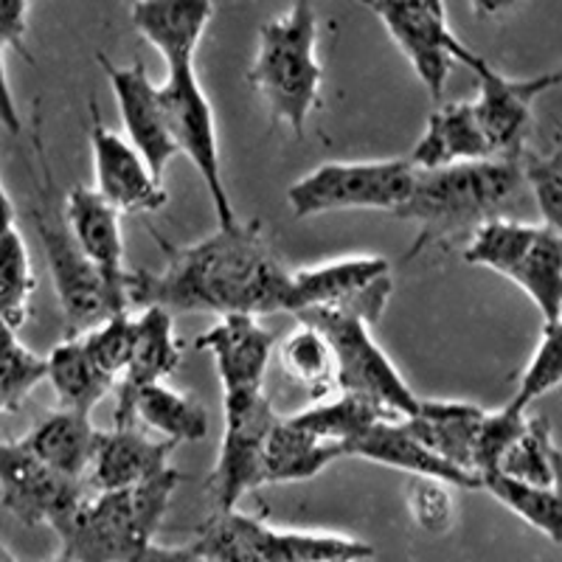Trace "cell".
Here are the masks:
<instances>
[{
    "label": "cell",
    "mask_w": 562,
    "mask_h": 562,
    "mask_svg": "<svg viewBox=\"0 0 562 562\" xmlns=\"http://www.w3.org/2000/svg\"><path fill=\"white\" fill-rule=\"evenodd\" d=\"M135 321V344L130 363L119 380V400H115L113 428H133V396L147 385L164 383L180 366V344L175 338L172 315L160 307H144Z\"/></svg>",
    "instance_id": "ffe728a7"
},
{
    "label": "cell",
    "mask_w": 562,
    "mask_h": 562,
    "mask_svg": "<svg viewBox=\"0 0 562 562\" xmlns=\"http://www.w3.org/2000/svg\"><path fill=\"white\" fill-rule=\"evenodd\" d=\"M346 459H366L374 464L405 470L414 479H436L453 490H481V481L475 475L464 473L459 467L441 461L430 450H425L416 439H411L400 422H380L363 436L351 441L346 450Z\"/></svg>",
    "instance_id": "603a6c76"
},
{
    "label": "cell",
    "mask_w": 562,
    "mask_h": 562,
    "mask_svg": "<svg viewBox=\"0 0 562 562\" xmlns=\"http://www.w3.org/2000/svg\"><path fill=\"white\" fill-rule=\"evenodd\" d=\"M560 324L543 326L540 344H537L535 355H531L529 366L520 374L518 394L512 396L509 403L520 411H529L531 403H537L540 396L554 391L562 380V360H560Z\"/></svg>",
    "instance_id": "8d00e7d4"
},
{
    "label": "cell",
    "mask_w": 562,
    "mask_h": 562,
    "mask_svg": "<svg viewBox=\"0 0 562 562\" xmlns=\"http://www.w3.org/2000/svg\"><path fill=\"white\" fill-rule=\"evenodd\" d=\"M293 419L304 430L318 436V439L329 441V445H338L346 459V450H349V445L358 436H363L366 430L380 425V422H400V416L391 414L383 405L371 403L366 396L340 394L333 403L313 405V408L295 414Z\"/></svg>",
    "instance_id": "f1b7e54d"
},
{
    "label": "cell",
    "mask_w": 562,
    "mask_h": 562,
    "mask_svg": "<svg viewBox=\"0 0 562 562\" xmlns=\"http://www.w3.org/2000/svg\"><path fill=\"white\" fill-rule=\"evenodd\" d=\"M48 374L52 380L54 394H57L59 411H74V414H88L102 403L104 396L113 391V380L104 378L97 366L90 363L88 351H85L82 340H63L52 349V355L45 358Z\"/></svg>",
    "instance_id": "4316f807"
},
{
    "label": "cell",
    "mask_w": 562,
    "mask_h": 562,
    "mask_svg": "<svg viewBox=\"0 0 562 562\" xmlns=\"http://www.w3.org/2000/svg\"><path fill=\"white\" fill-rule=\"evenodd\" d=\"M68 234L82 256L102 273L110 288L127 299V273L124 268V239L119 214L99 198L90 186H74L65 203ZM130 304V301H127Z\"/></svg>",
    "instance_id": "44dd1931"
},
{
    "label": "cell",
    "mask_w": 562,
    "mask_h": 562,
    "mask_svg": "<svg viewBox=\"0 0 562 562\" xmlns=\"http://www.w3.org/2000/svg\"><path fill=\"white\" fill-rule=\"evenodd\" d=\"M29 12H32V7L26 0H0V52L12 48L32 63V54L26 48Z\"/></svg>",
    "instance_id": "ab89813d"
},
{
    "label": "cell",
    "mask_w": 562,
    "mask_h": 562,
    "mask_svg": "<svg viewBox=\"0 0 562 562\" xmlns=\"http://www.w3.org/2000/svg\"><path fill=\"white\" fill-rule=\"evenodd\" d=\"M211 562H369L374 546L329 531H281L245 512H214L194 537Z\"/></svg>",
    "instance_id": "ba28073f"
},
{
    "label": "cell",
    "mask_w": 562,
    "mask_h": 562,
    "mask_svg": "<svg viewBox=\"0 0 562 562\" xmlns=\"http://www.w3.org/2000/svg\"><path fill=\"white\" fill-rule=\"evenodd\" d=\"M340 459H344V450L338 445H329L304 430L293 416H284V419L279 416L265 441L262 481L265 484L307 481Z\"/></svg>",
    "instance_id": "484cf974"
},
{
    "label": "cell",
    "mask_w": 562,
    "mask_h": 562,
    "mask_svg": "<svg viewBox=\"0 0 562 562\" xmlns=\"http://www.w3.org/2000/svg\"><path fill=\"white\" fill-rule=\"evenodd\" d=\"M108 82L119 102L124 130H127V144L144 158L147 169L158 183H164V172L178 158L172 135H169L164 113L158 104V85H153L144 63L135 65H113L108 57H99Z\"/></svg>",
    "instance_id": "e0dca14e"
},
{
    "label": "cell",
    "mask_w": 562,
    "mask_h": 562,
    "mask_svg": "<svg viewBox=\"0 0 562 562\" xmlns=\"http://www.w3.org/2000/svg\"><path fill=\"white\" fill-rule=\"evenodd\" d=\"M481 490H486L492 498L504 504L512 515H518L524 524L546 535L554 546H560V492L531 486L524 481H515L504 473H492L481 479Z\"/></svg>",
    "instance_id": "d6a6232c"
},
{
    "label": "cell",
    "mask_w": 562,
    "mask_h": 562,
    "mask_svg": "<svg viewBox=\"0 0 562 562\" xmlns=\"http://www.w3.org/2000/svg\"><path fill=\"white\" fill-rule=\"evenodd\" d=\"M0 562H18L12 554H9V549L3 543H0Z\"/></svg>",
    "instance_id": "7bdbcfd3"
},
{
    "label": "cell",
    "mask_w": 562,
    "mask_h": 562,
    "mask_svg": "<svg viewBox=\"0 0 562 562\" xmlns=\"http://www.w3.org/2000/svg\"><path fill=\"white\" fill-rule=\"evenodd\" d=\"M464 262L490 268L515 281L543 315V326L560 324L562 313V237L549 225L495 217L473 231Z\"/></svg>",
    "instance_id": "52a82bcc"
},
{
    "label": "cell",
    "mask_w": 562,
    "mask_h": 562,
    "mask_svg": "<svg viewBox=\"0 0 562 562\" xmlns=\"http://www.w3.org/2000/svg\"><path fill=\"white\" fill-rule=\"evenodd\" d=\"M473 74L479 77V99L470 102V108L486 140L490 158L520 160L531 127V104L546 90L560 85V70L529 79H509L492 68L484 57H479L473 63Z\"/></svg>",
    "instance_id": "5bb4252c"
},
{
    "label": "cell",
    "mask_w": 562,
    "mask_h": 562,
    "mask_svg": "<svg viewBox=\"0 0 562 562\" xmlns=\"http://www.w3.org/2000/svg\"><path fill=\"white\" fill-rule=\"evenodd\" d=\"M324 68L318 59V12L299 0L259 29L248 82L262 99L273 124H284L295 138L307 133L318 104Z\"/></svg>",
    "instance_id": "3957f363"
},
{
    "label": "cell",
    "mask_w": 562,
    "mask_h": 562,
    "mask_svg": "<svg viewBox=\"0 0 562 562\" xmlns=\"http://www.w3.org/2000/svg\"><path fill=\"white\" fill-rule=\"evenodd\" d=\"M0 127L9 130L12 135L23 133V124H20L18 104H14L12 88H9L7 65H3V52H0Z\"/></svg>",
    "instance_id": "b9f144b4"
},
{
    "label": "cell",
    "mask_w": 562,
    "mask_h": 562,
    "mask_svg": "<svg viewBox=\"0 0 562 562\" xmlns=\"http://www.w3.org/2000/svg\"><path fill=\"white\" fill-rule=\"evenodd\" d=\"M225 430L217 464L209 479V495L214 512L237 509L239 498L265 486L262 459L265 441L273 430L279 414L265 391L223 394Z\"/></svg>",
    "instance_id": "8fae6325"
},
{
    "label": "cell",
    "mask_w": 562,
    "mask_h": 562,
    "mask_svg": "<svg viewBox=\"0 0 562 562\" xmlns=\"http://www.w3.org/2000/svg\"><path fill=\"white\" fill-rule=\"evenodd\" d=\"M133 562H211L209 557L200 554L192 543L189 546H147Z\"/></svg>",
    "instance_id": "60d3db41"
},
{
    "label": "cell",
    "mask_w": 562,
    "mask_h": 562,
    "mask_svg": "<svg viewBox=\"0 0 562 562\" xmlns=\"http://www.w3.org/2000/svg\"><path fill=\"white\" fill-rule=\"evenodd\" d=\"M498 473L509 475L515 481H524L543 490H557V475H560V450H557L554 434L546 416L526 419L524 434L506 450L501 459Z\"/></svg>",
    "instance_id": "4dcf8cb0"
},
{
    "label": "cell",
    "mask_w": 562,
    "mask_h": 562,
    "mask_svg": "<svg viewBox=\"0 0 562 562\" xmlns=\"http://www.w3.org/2000/svg\"><path fill=\"white\" fill-rule=\"evenodd\" d=\"M416 169L405 158L335 160L313 169L288 189L290 214L299 220L329 211H400Z\"/></svg>",
    "instance_id": "9c48e42d"
},
{
    "label": "cell",
    "mask_w": 562,
    "mask_h": 562,
    "mask_svg": "<svg viewBox=\"0 0 562 562\" xmlns=\"http://www.w3.org/2000/svg\"><path fill=\"white\" fill-rule=\"evenodd\" d=\"M85 351H88L90 363L102 371L104 378H110L113 383H119L130 363V355H133L135 344V321L130 313L113 315L104 324H99L97 329L85 333L82 338Z\"/></svg>",
    "instance_id": "d590c367"
},
{
    "label": "cell",
    "mask_w": 562,
    "mask_h": 562,
    "mask_svg": "<svg viewBox=\"0 0 562 562\" xmlns=\"http://www.w3.org/2000/svg\"><path fill=\"white\" fill-rule=\"evenodd\" d=\"M48 562H74V560H70L68 554H63V551H59V554L54 557V560H48Z\"/></svg>",
    "instance_id": "ee69618b"
},
{
    "label": "cell",
    "mask_w": 562,
    "mask_h": 562,
    "mask_svg": "<svg viewBox=\"0 0 562 562\" xmlns=\"http://www.w3.org/2000/svg\"><path fill=\"white\" fill-rule=\"evenodd\" d=\"M45 374H48L45 358L34 355L18 338V333L0 326V416L20 411L29 394L43 383Z\"/></svg>",
    "instance_id": "836d02e7"
},
{
    "label": "cell",
    "mask_w": 562,
    "mask_h": 562,
    "mask_svg": "<svg viewBox=\"0 0 562 562\" xmlns=\"http://www.w3.org/2000/svg\"><path fill=\"white\" fill-rule=\"evenodd\" d=\"M526 428V411L515 408L506 403L498 411H484V419L479 425V436H475V450H473V470L479 481L484 475L498 473L501 459L506 450L518 441V436Z\"/></svg>",
    "instance_id": "e575fe53"
},
{
    "label": "cell",
    "mask_w": 562,
    "mask_h": 562,
    "mask_svg": "<svg viewBox=\"0 0 562 562\" xmlns=\"http://www.w3.org/2000/svg\"><path fill=\"white\" fill-rule=\"evenodd\" d=\"M405 160L416 172L473 164V160H492L470 102L445 104L430 113L428 127Z\"/></svg>",
    "instance_id": "cb8c5ba5"
},
{
    "label": "cell",
    "mask_w": 562,
    "mask_h": 562,
    "mask_svg": "<svg viewBox=\"0 0 562 562\" xmlns=\"http://www.w3.org/2000/svg\"><path fill=\"white\" fill-rule=\"evenodd\" d=\"M391 290V265L383 256H346L293 270L295 313L307 307H374L383 313Z\"/></svg>",
    "instance_id": "2e32d148"
},
{
    "label": "cell",
    "mask_w": 562,
    "mask_h": 562,
    "mask_svg": "<svg viewBox=\"0 0 562 562\" xmlns=\"http://www.w3.org/2000/svg\"><path fill=\"white\" fill-rule=\"evenodd\" d=\"M93 492L40 464L20 441H0V506L26 526L59 531Z\"/></svg>",
    "instance_id": "4fadbf2b"
},
{
    "label": "cell",
    "mask_w": 562,
    "mask_h": 562,
    "mask_svg": "<svg viewBox=\"0 0 562 562\" xmlns=\"http://www.w3.org/2000/svg\"><path fill=\"white\" fill-rule=\"evenodd\" d=\"M520 178L529 186L537 200L543 225L560 231L562 214V153L554 147L551 153L535 155L526 149L520 155Z\"/></svg>",
    "instance_id": "74e56055"
},
{
    "label": "cell",
    "mask_w": 562,
    "mask_h": 562,
    "mask_svg": "<svg viewBox=\"0 0 562 562\" xmlns=\"http://www.w3.org/2000/svg\"><path fill=\"white\" fill-rule=\"evenodd\" d=\"M484 408L470 403H448V400H419V408L408 419H400L405 434L416 439L425 450L441 461L475 475L473 450ZM479 479V475H475Z\"/></svg>",
    "instance_id": "7402d4cb"
},
{
    "label": "cell",
    "mask_w": 562,
    "mask_h": 562,
    "mask_svg": "<svg viewBox=\"0 0 562 562\" xmlns=\"http://www.w3.org/2000/svg\"><path fill=\"white\" fill-rule=\"evenodd\" d=\"M411 518L428 535H448L453 529L456 501L453 486L441 484L436 479H411L408 492H405Z\"/></svg>",
    "instance_id": "f35d334b"
},
{
    "label": "cell",
    "mask_w": 562,
    "mask_h": 562,
    "mask_svg": "<svg viewBox=\"0 0 562 562\" xmlns=\"http://www.w3.org/2000/svg\"><path fill=\"white\" fill-rule=\"evenodd\" d=\"M520 186V160H473L416 172L408 200L400 205L396 217L422 225L414 243V254H419L425 243L453 237L498 217Z\"/></svg>",
    "instance_id": "277c9868"
},
{
    "label": "cell",
    "mask_w": 562,
    "mask_h": 562,
    "mask_svg": "<svg viewBox=\"0 0 562 562\" xmlns=\"http://www.w3.org/2000/svg\"><path fill=\"white\" fill-rule=\"evenodd\" d=\"M90 149H93V192L122 214H153L167 205V189L153 178L144 158L127 138L104 127L97 99H90Z\"/></svg>",
    "instance_id": "9a60e30c"
},
{
    "label": "cell",
    "mask_w": 562,
    "mask_h": 562,
    "mask_svg": "<svg viewBox=\"0 0 562 562\" xmlns=\"http://www.w3.org/2000/svg\"><path fill=\"white\" fill-rule=\"evenodd\" d=\"M194 346L211 351L217 366L223 394H243V391H265L270 355H273V335L250 315H225L217 324L194 338Z\"/></svg>",
    "instance_id": "ac0fdd59"
},
{
    "label": "cell",
    "mask_w": 562,
    "mask_h": 562,
    "mask_svg": "<svg viewBox=\"0 0 562 562\" xmlns=\"http://www.w3.org/2000/svg\"><path fill=\"white\" fill-rule=\"evenodd\" d=\"M172 441H155L133 428L99 430L93 461L85 475L90 492H122L169 470Z\"/></svg>",
    "instance_id": "d6986e66"
},
{
    "label": "cell",
    "mask_w": 562,
    "mask_h": 562,
    "mask_svg": "<svg viewBox=\"0 0 562 562\" xmlns=\"http://www.w3.org/2000/svg\"><path fill=\"white\" fill-rule=\"evenodd\" d=\"M167 268L127 273V301L172 313L259 315L295 313L293 273L279 262L259 223L217 228L194 245H169Z\"/></svg>",
    "instance_id": "6da1fadb"
},
{
    "label": "cell",
    "mask_w": 562,
    "mask_h": 562,
    "mask_svg": "<svg viewBox=\"0 0 562 562\" xmlns=\"http://www.w3.org/2000/svg\"><path fill=\"white\" fill-rule=\"evenodd\" d=\"M99 430L93 428L88 414L74 411H54L40 425H34L26 439L20 445L48 470L65 479L85 481L97 450Z\"/></svg>",
    "instance_id": "d4e9b609"
},
{
    "label": "cell",
    "mask_w": 562,
    "mask_h": 562,
    "mask_svg": "<svg viewBox=\"0 0 562 562\" xmlns=\"http://www.w3.org/2000/svg\"><path fill=\"white\" fill-rule=\"evenodd\" d=\"M130 414L133 422L140 419L149 430L164 436V441H172L175 448L180 441H200L209 434V411L189 394L164 383L140 389L133 396Z\"/></svg>",
    "instance_id": "83f0119b"
},
{
    "label": "cell",
    "mask_w": 562,
    "mask_h": 562,
    "mask_svg": "<svg viewBox=\"0 0 562 562\" xmlns=\"http://www.w3.org/2000/svg\"><path fill=\"white\" fill-rule=\"evenodd\" d=\"M380 315V310L371 307H307L295 313V321L315 326L326 338L340 394L366 396L400 419H408L419 408V396L408 389L383 346L371 338V324Z\"/></svg>",
    "instance_id": "8992f818"
},
{
    "label": "cell",
    "mask_w": 562,
    "mask_h": 562,
    "mask_svg": "<svg viewBox=\"0 0 562 562\" xmlns=\"http://www.w3.org/2000/svg\"><path fill=\"white\" fill-rule=\"evenodd\" d=\"M34 225H37L40 243L45 248V259H48L54 288H57L59 307H63L65 340L82 338L85 333L97 329L113 315L130 313L127 299L115 293L102 279V273L85 259L68 231L54 225L40 211H34Z\"/></svg>",
    "instance_id": "7c38bea8"
},
{
    "label": "cell",
    "mask_w": 562,
    "mask_h": 562,
    "mask_svg": "<svg viewBox=\"0 0 562 562\" xmlns=\"http://www.w3.org/2000/svg\"><path fill=\"white\" fill-rule=\"evenodd\" d=\"M37 288L32 256L18 228L0 237V326L18 333L32 313V295Z\"/></svg>",
    "instance_id": "1f68e13d"
},
{
    "label": "cell",
    "mask_w": 562,
    "mask_h": 562,
    "mask_svg": "<svg viewBox=\"0 0 562 562\" xmlns=\"http://www.w3.org/2000/svg\"><path fill=\"white\" fill-rule=\"evenodd\" d=\"M180 481L183 475L169 467L133 490L93 492L57 531L59 551L74 562H133L153 546Z\"/></svg>",
    "instance_id": "5b68a950"
},
{
    "label": "cell",
    "mask_w": 562,
    "mask_h": 562,
    "mask_svg": "<svg viewBox=\"0 0 562 562\" xmlns=\"http://www.w3.org/2000/svg\"><path fill=\"white\" fill-rule=\"evenodd\" d=\"M214 3H135L130 9L135 32L155 45V52L167 63V79L158 85V104L167 122L169 135L180 155L192 160L194 169L209 189L211 205L217 214L220 228L237 223L228 189H225L223 158L214 110L198 79V48L203 43Z\"/></svg>",
    "instance_id": "7a4b0ae2"
},
{
    "label": "cell",
    "mask_w": 562,
    "mask_h": 562,
    "mask_svg": "<svg viewBox=\"0 0 562 562\" xmlns=\"http://www.w3.org/2000/svg\"><path fill=\"white\" fill-rule=\"evenodd\" d=\"M366 9L383 23V29L391 34L403 57L408 59L434 102H441V97H445L450 70L456 63L473 68V63L479 59V54L470 52L450 29L445 3L383 0V3H366Z\"/></svg>",
    "instance_id": "30bf717a"
},
{
    "label": "cell",
    "mask_w": 562,
    "mask_h": 562,
    "mask_svg": "<svg viewBox=\"0 0 562 562\" xmlns=\"http://www.w3.org/2000/svg\"><path fill=\"white\" fill-rule=\"evenodd\" d=\"M279 363L284 374L301 389H307L315 400L338 389L333 349L324 335L304 321H295L293 333L279 344Z\"/></svg>",
    "instance_id": "f546056e"
}]
</instances>
